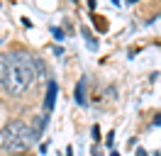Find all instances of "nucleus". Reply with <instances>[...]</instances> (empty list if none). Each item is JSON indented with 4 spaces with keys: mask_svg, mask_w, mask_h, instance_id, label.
Returning <instances> with one entry per match:
<instances>
[{
    "mask_svg": "<svg viewBox=\"0 0 161 156\" xmlns=\"http://www.w3.org/2000/svg\"><path fill=\"white\" fill-rule=\"evenodd\" d=\"M8 61V68H5V90L10 95H22L27 88L34 83L37 78V66H34V58L27 56V54H12Z\"/></svg>",
    "mask_w": 161,
    "mask_h": 156,
    "instance_id": "f257e3e1",
    "label": "nucleus"
},
{
    "mask_svg": "<svg viewBox=\"0 0 161 156\" xmlns=\"http://www.w3.org/2000/svg\"><path fill=\"white\" fill-rule=\"evenodd\" d=\"M34 144V136H32V127L22 120H10L8 125L3 127V146L10 151V154H22Z\"/></svg>",
    "mask_w": 161,
    "mask_h": 156,
    "instance_id": "f03ea898",
    "label": "nucleus"
},
{
    "mask_svg": "<svg viewBox=\"0 0 161 156\" xmlns=\"http://www.w3.org/2000/svg\"><path fill=\"white\" fill-rule=\"evenodd\" d=\"M44 127H47V112L34 117V125H32V136H34V144L39 142V136H42V132H44Z\"/></svg>",
    "mask_w": 161,
    "mask_h": 156,
    "instance_id": "7ed1b4c3",
    "label": "nucleus"
},
{
    "mask_svg": "<svg viewBox=\"0 0 161 156\" xmlns=\"http://www.w3.org/2000/svg\"><path fill=\"white\" fill-rule=\"evenodd\" d=\"M54 103H56V83L49 81V86H47V98H44V110L51 112V110H54Z\"/></svg>",
    "mask_w": 161,
    "mask_h": 156,
    "instance_id": "20e7f679",
    "label": "nucleus"
},
{
    "mask_svg": "<svg viewBox=\"0 0 161 156\" xmlns=\"http://www.w3.org/2000/svg\"><path fill=\"white\" fill-rule=\"evenodd\" d=\"M76 103L86 105V78H80V83L76 86Z\"/></svg>",
    "mask_w": 161,
    "mask_h": 156,
    "instance_id": "39448f33",
    "label": "nucleus"
},
{
    "mask_svg": "<svg viewBox=\"0 0 161 156\" xmlns=\"http://www.w3.org/2000/svg\"><path fill=\"white\" fill-rule=\"evenodd\" d=\"M134 156H149V154H147V151H144V149L139 146V149H137V154H134Z\"/></svg>",
    "mask_w": 161,
    "mask_h": 156,
    "instance_id": "423d86ee",
    "label": "nucleus"
},
{
    "mask_svg": "<svg viewBox=\"0 0 161 156\" xmlns=\"http://www.w3.org/2000/svg\"><path fill=\"white\" fill-rule=\"evenodd\" d=\"M154 125H161V115H156V117H154Z\"/></svg>",
    "mask_w": 161,
    "mask_h": 156,
    "instance_id": "0eeeda50",
    "label": "nucleus"
},
{
    "mask_svg": "<svg viewBox=\"0 0 161 156\" xmlns=\"http://www.w3.org/2000/svg\"><path fill=\"white\" fill-rule=\"evenodd\" d=\"M110 156H120V154H117V151H112V154H110Z\"/></svg>",
    "mask_w": 161,
    "mask_h": 156,
    "instance_id": "6e6552de",
    "label": "nucleus"
},
{
    "mask_svg": "<svg viewBox=\"0 0 161 156\" xmlns=\"http://www.w3.org/2000/svg\"><path fill=\"white\" fill-rule=\"evenodd\" d=\"M127 3H137V0H127Z\"/></svg>",
    "mask_w": 161,
    "mask_h": 156,
    "instance_id": "1a4fd4ad",
    "label": "nucleus"
},
{
    "mask_svg": "<svg viewBox=\"0 0 161 156\" xmlns=\"http://www.w3.org/2000/svg\"><path fill=\"white\" fill-rule=\"evenodd\" d=\"M159 20H161V15H159Z\"/></svg>",
    "mask_w": 161,
    "mask_h": 156,
    "instance_id": "9d476101",
    "label": "nucleus"
}]
</instances>
